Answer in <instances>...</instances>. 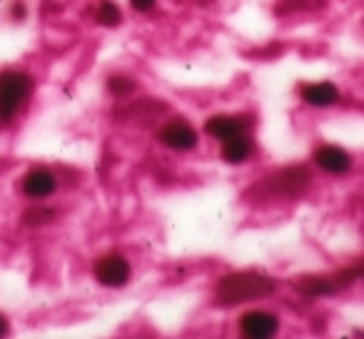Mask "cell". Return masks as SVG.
<instances>
[{
    "instance_id": "8fae6325",
    "label": "cell",
    "mask_w": 364,
    "mask_h": 339,
    "mask_svg": "<svg viewBox=\"0 0 364 339\" xmlns=\"http://www.w3.org/2000/svg\"><path fill=\"white\" fill-rule=\"evenodd\" d=\"M302 97L304 102H309L314 107H329L339 100V90L332 82H314V85L302 87Z\"/></svg>"
},
{
    "instance_id": "7a4b0ae2",
    "label": "cell",
    "mask_w": 364,
    "mask_h": 339,
    "mask_svg": "<svg viewBox=\"0 0 364 339\" xmlns=\"http://www.w3.org/2000/svg\"><path fill=\"white\" fill-rule=\"evenodd\" d=\"M33 92V77L26 72L8 70L0 75V122H11L21 110L23 100Z\"/></svg>"
},
{
    "instance_id": "5bb4252c",
    "label": "cell",
    "mask_w": 364,
    "mask_h": 339,
    "mask_svg": "<svg viewBox=\"0 0 364 339\" xmlns=\"http://www.w3.org/2000/svg\"><path fill=\"white\" fill-rule=\"evenodd\" d=\"M324 6V0H279L277 3V16H289L297 11H309V8Z\"/></svg>"
},
{
    "instance_id": "5b68a950",
    "label": "cell",
    "mask_w": 364,
    "mask_h": 339,
    "mask_svg": "<svg viewBox=\"0 0 364 339\" xmlns=\"http://www.w3.org/2000/svg\"><path fill=\"white\" fill-rule=\"evenodd\" d=\"M309 185V173L304 167H287V170H279L272 180H269V188L277 195L284 198H297L304 193V188Z\"/></svg>"
},
{
    "instance_id": "ffe728a7",
    "label": "cell",
    "mask_w": 364,
    "mask_h": 339,
    "mask_svg": "<svg viewBox=\"0 0 364 339\" xmlns=\"http://www.w3.org/2000/svg\"><path fill=\"white\" fill-rule=\"evenodd\" d=\"M195 3H210V0H195Z\"/></svg>"
},
{
    "instance_id": "9a60e30c",
    "label": "cell",
    "mask_w": 364,
    "mask_h": 339,
    "mask_svg": "<svg viewBox=\"0 0 364 339\" xmlns=\"http://www.w3.org/2000/svg\"><path fill=\"white\" fill-rule=\"evenodd\" d=\"M135 80H130V77L125 75H112L110 80H107V90L112 92L115 97H125V95H132L135 92Z\"/></svg>"
},
{
    "instance_id": "e0dca14e",
    "label": "cell",
    "mask_w": 364,
    "mask_h": 339,
    "mask_svg": "<svg viewBox=\"0 0 364 339\" xmlns=\"http://www.w3.org/2000/svg\"><path fill=\"white\" fill-rule=\"evenodd\" d=\"M130 6L142 13V11H150V8L155 6V0H130Z\"/></svg>"
},
{
    "instance_id": "8992f818",
    "label": "cell",
    "mask_w": 364,
    "mask_h": 339,
    "mask_svg": "<svg viewBox=\"0 0 364 339\" xmlns=\"http://www.w3.org/2000/svg\"><path fill=\"white\" fill-rule=\"evenodd\" d=\"M277 329H279V319L269 312H247L240 317V332L245 337H252V339L272 337Z\"/></svg>"
},
{
    "instance_id": "30bf717a",
    "label": "cell",
    "mask_w": 364,
    "mask_h": 339,
    "mask_svg": "<svg viewBox=\"0 0 364 339\" xmlns=\"http://www.w3.org/2000/svg\"><path fill=\"white\" fill-rule=\"evenodd\" d=\"M255 152V142L247 135H235L223 140V160L230 165H240V162L250 160V155Z\"/></svg>"
},
{
    "instance_id": "ba28073f",
    "label": "cell",
    "mask_w": 364,
    "mask_h": 339,
    "mask_svg": "<svg viewBox=\"0 0 364 339\" xmlns=\"http://www.w3.org/2000/svg\"><path fill=\"white\" fill-rule=\"evenodd\" d=\"M314 162H317V167H322L324 173H329V175H344V173L352 170V157L334 145L317 147V152H314Z\"/></svg>"
},
{
    "instance_id": "2e32d148",
    "label": "cell",
    "mask_w": 364,
    "mask_h": 339,
    "mask_svg": "<svg viewBox=\"0 0 364 339\" xmlns=\"http://www.w3.org/2000/svg\"><path fill=\"white\" fill-rule=\"evenodd\" d=\"M50 220H55V212L46 208H31L23 215V222H26L28 227H43V225L50 222Z\"/></svg>"
},
{
    "instance_id": "277c9868",
    "label": "cell",
    "mask_w": 364,
    "mask_h": 339,
    "mask_svg": "<svg viewBox=\"0 0 364 339\" xmlns=\"http://www.w3.org/2000/svg\"><path fill=\"white\" fill-rule=\"evenodd\" d=\"M95 279L102 287H122L130 279V262L120 254H107L95 262Z\"/></svg>"
},
{
    "instance_id": "d6986e66",
    "label": "cell",
    "mask_w": 364,
    "mask_h": 339,
    "mask_svg": "<svg viewBox=\"0 0 364 339\" xmlns=\"http://www.w3.org/2000/svg\"><path fill=\"white\" fill-rule=\"evenodd\" d=\"M3 334H8V319L0 314V337H3Z\"/></svg>"
},
{
    "instance_id": "7c38bea8",
    "label": "cell",
    "mask_w": 364,
    "mask_h": 339,
    "mask_svg": "<svg viewBox=\"0 0 364 339\" xmlns=\"http://www.w3.org/2000/svg\"><path fill=\"white\" fill-rule=\"evenodd\" d=\"M294 287L299 289L302 294H307V297H329V294L337 292V284H334V279H327V277H299L294 279Z\"/></svg>"
},
{
    "instance_id": "ac0fdd59",
    "label": "cell",
    "mask_w": 364,
    "mask_h": 339,
    "mask_svg": "<svg viewBox=\"0 0 364 339\" xmlns=\"http://www.w3.org/2000/svg\"><path fill=\"white\" fill-rule=\"evenodd\" d=\"M13 8H16V11H13V18H16V21L26 18V8H23V6H13Z\"/></svg>"
},
{
    "instance_id": "9c48e42d",
    "label": "cell",
    "mask_w": 364,
    "mask_h": 339,
    "mask_svg": "<svg viewBox=\"0 0 364 339\" xmlns=\"http://www.w3.org/2000/svg\"><path fill=\"white\" fill-rule=\"evenodd\" d=\"M208 135H213L215 140H228V137H235V135H242L247 130V120L245 117H235V115H215L208 120L205 125Z\"/></svg>"
},
{
    "instance_id": "6da1fadb",
    "label": "cell",
    "mask_w": 364,
    "mask_h": 339,
    "mask_svg": "<svg viewBox=\"0 0 364 339\" xmlns=\"http://www.w3.org/2000/svg\"><path fill=\"white\" fill-rule=\"evenodd\" d=\"M274 292V282L257 272H235L218 282V299L225 304L257 302Z\"/></svg>"
},
{
    "instance_id": "3957f363",
    "label": "cell",
    "mask_w": 364,
    "mask_h": 339,
    "mask_svg": "<svg viewBox=\"0 0 364 339\" xmlns=\"http://www.w3.org/2000/svg\"><path fill=\"white\" fill-rule=\"evenodd\" d=\"M157 137H160L162 145L172 147V150H195L198 147V132H195V127L190 125L188 120H170L165 122V125L160 127V132H157Z\"/></svg>"
},
{
    "instance_id": "4fadbf2b",
    "label": "cell",
    "mask_w": 364,
    "mask_h": 339,
    "mask_svg": "<svg viewBox=\"0 0 364 339\" xmlns=\"http://www.w3.org/2000/svg\"><path fill=\"white\" fill-rule=\"evenodd\" d=\"M95 21L105 28H115L122 23V13L120 8L112 3V0H102L100 6H97V13H95Z\"/></svg>"
},
{
    "instance_id": "52a82bcc",
    "label": "cell",
    "mask_w": 364,
    "mask_h": 339,
    "mask_svg": "<svg viewBox=\"0 0 364 339\" xmlns=\"http://www.w3.org/2000/svg\"><path fill=\"white\" fill-rule=\"evenodd\" d=\"M21 188H23V193H26L28 198L43 200V198H50V195L55 193L58 180H55V175H53L50 170H46V167H38V170H31V173L23 178Z\"/></svg>"
}]
</instances>
